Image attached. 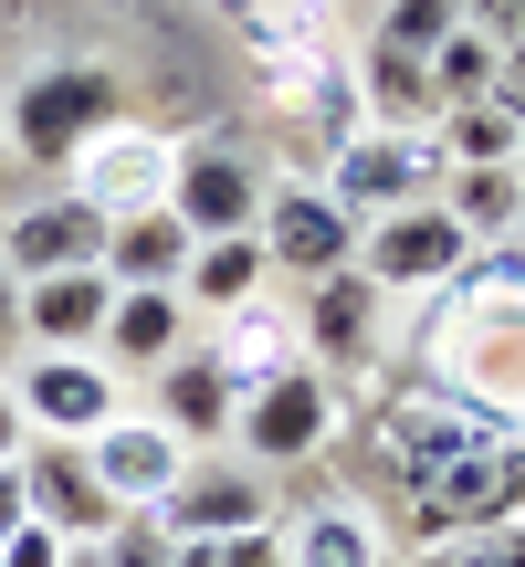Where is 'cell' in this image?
Here are the masks:
<instances>
[{
    "instance_id": "cell-12",
    "label": "cell",
    "mask_w": 525,
    "mask_h": 567,
    "mask_svg": "<svg viewBox=\"0 0 525 567\" xmlns=\"http://www.w3.org/2000/svg\"><path fill=\"white\" fill-rule=\"evenodd\" d=\"M11 410L42 431V442H95L105 421H116V368L84 347V358H32L11 379Z\"/></svg>"
},
{
    "instance_id": "cell-25",
    "label": "cell",
    "mask_w": 525,
    "mask_h": 567,
    "mask_svg": "<svg viewBox=\"0 0 525 567\" xmlns=\"http://www.w3.org/2000/svg\"><path fill=\"white\" fill-rule=\"evenodd\" d=\"M262 284H274V264H262L253 231H231V243H200L179 274V305H200V316H231V305H253Z\"/></svg>"
},
{
    "instance_id": "cell-2",
    "label": "cell",
    "mask_w": 525,
    "mask_h": 567,
    "mask_svg": "<svg viewBox=\"0 0 525 567\" xmlns=\"http://www.w3.org/2000/svg\"><path fill=\"white\" fill-rule=\"evenodd\" d=\"M484 442H515V431H494L484 410H463L442 379H421V368H389L358 400L337 463H347V484H358V505L379 515V505H410L442 463H463V452H484Z\"/></svg>"
},
{
    "instance_id": "cell-14",
    "label": "cell",
    "mask_w": 525,
    "mask_h": 567,
    "mask_svg": "<svg viewBox=\"0 0 525 567\" xmlns=\"http://www.w3.org/2000/svg\"><path fill=\"white\" fill-rule=\"evenodd\" d=\"M11 473H21V515H32V526H53V536H105L116 526V505H105L84 442H42L32 431V442L11 452Z\"/></svg>"
},
{
    "instance_id": "cell-6",
    "label": "cell",
    "mask_w": 525,
    "mask_h": 567,
    "mask_svg": "<svg viewBox=\"0 0 525 567\" xmlns=\"http://www.w3.org/2000/svg\"><path fill=\"white\" fill-rule=\"evenodd\" d=\"M452 158L442 137H389V126H358L347 147H326V200L347 210V221H379V210H410V200H442Z\"/></svg>"
},
{
    "instance_id": "cell-5",
    "label": "cell",
    "mask_w": 525,
    "mask_h": 567,
    "mask_svg": "<svg viewBox=\"0 0 525 567\" xmlns=\"http://www.w3.org/2000/svg\"><path fill=\"white\" fill-rule=\"evenodd\" d=\"M168 179H179V137L116 116L105 137H84L63 158V200H84L95 221H137V210H168Z\"/></svg>"
},
{
    "instance_id": "cell-21",
    "label": "cell",
    "mask_w": 525,
    "mask_h": 567,
    "mask_svg": "<svg viewBox=\"0 0 525 567\" xmlns=\"http://www.w3.org/2000/svg\"><path fill=\"white\" fill-rule=\"evenodd\" d=\"M210 358H222L231 389H262V379H284V368H305V326L284 316L274 295H253V305H231V316H222Z\"/></svg>"
},
{
    "instance_id": "cell-37",
    "label": "cell",
    "mask_w": 525,
    "mask_h": 567,
    "mask_svg": "<svg viewBox=\"0 0 525 567\" xmlns=\"http://www.w3.org/2000/svg\"><path fill=\"white\" fill-rule=\"evenodd\" d=\"M11 337H21V284L0 274V347H11Z\"/></svg>"
},
{
    "instance_id": "cell-18",
    "label": "cell",
    "mask_w": 525,
    "mask_h": 567,
    "mask_svg": "<svg viewBox=\"0 0 525 567\" xmlns=\"http://www.w3.org/2000/svg\"><path fill=\"white\" fill-rule=\"evenodd\" d=\"M189 347V305H179V284H116V305H105V337H95V358L116 368H168Z\"/></svg>"
},
{
    "instance_id": "cell-34",
    "label": "cell",
    "mask_w": 525,
    "mask_h": 567,
    "mask_svg": "<svg viewBox=\"0 0 525 567\" xmlns=\"http://www.w3.org/2000/svg\"><path fill=\"white\" fill-rule=\"evenodd\" d=\"M168 567H222V536H168Z\"/></svg>"
},
{
    "instance_id": "cell-26",
    "label": "cell",
    "mask_w": 525,
    "mask_h": 567,
    "mask_svg": "<svg viewBox=\"0 0 525 567\" xmlns=\"http://www.w3.org/2000/svg\"><path fill=\"white\" fill-rule=\"evenodd\" d=\"M442 210L473 231V243H515V221H525V179H515V168H452V179H442Z\"/></svg>"
},
{
    "instance_id": "cell-17",
    "label": "cell",
    "mask_w": 525,
    "mask_h": 567,
    "mask_svg": "<svg viewBox=\"0 0 525 567\" xmlns=\"http://www.w3.org/2000/svg\"><path fill=\"white\" fill-rule=\"evenodd\" d=\"M168 536H243V526H274V484L253 463H189L179 494L158 505Z\"/></svg>"
},
{
    "instance_id": "cell-7",
    "label": "cell",
    "mask_w": 525,
    "mask_h": 567,
    "mask_svg": "<svg viewBox=\"0 0 525 567\" xmlns=\"http://www.w3.org/2000/svg\"><path fill=\"white\" fill-rule=\"evenodd\" d=\"M473 252H484V243H473V231L452 221L442 200H410V210H379V221H358V274L379 284L389 305H400V295H442V284L463 274Z\"/></svg>"
},
{
    "instance_id": "cell-23",
    "label": "cell",
    "mask_w": 525,
    "mask_h": 567,
    "mask_svg": "<svg viewBox=\"0 0 525 567\" xmlns=\"http://www.w3.org/2000/svg\"><path fill=\"white\" fill-rule=\"evenodd\" d=\"M284 567H389V526L358 505V494L305 505L295 526H284Z\"/></svg>"
},
{
    "instance_id": "cell-30",
    "label": "cell",
    "mask_w": 525,
    "mask_h": 567,
    "mask_svg": "<svg viewBox=\"0 0 525 567\" xmlns=\"http://www.w3.org/2000/svg\"><path fill=\"white\" fill-rule=\"evenodd\" d=\"M95 557L105 567H168V526L158 515H116V526L95 536Z\"/></svg>"
},
{
    "instance_id": "cell-11",
    "label": "cell",
    "mask_w": 525,
    "mask_h": 567,
    "mask_svg": "<svg viewBox=\"0 0 525 567\" xmlns=\"http://www.w3.org/2000/svg\"><path fill=\"white\" fill-rule=\"evenodd\" d=\"M84 463H95V484H105V505L116 515H158L168 494H179V473H189V442L168 421H105L95 442H84Z\"/></svg>"
},
{
    "instance_id": "cell-8",
    "label": "cell",
    "mask_w": 525,
    "mask_h": 567,
    "mask_svg": "<svg viewBox=\"0 0 525 567\" xmlns=\"http://www.w3.org/2000/svg\"><path fill=\"white\" fill-rule=\"evenodd\" d=\"M337 421H347V389L326 379V368H284V379H262L243 389V421H231V442H243V463H316L326 442H337Z\"/></svg>"
},
{
    "instance_id": "cell-3",
    "label": "cell",
    "mask_w": 525,
    "mask_h": 567,
    "mask_svg": "<svg viewBox=\"0 0 525 567\" xmlns=\"http://www.w3.org/2000/svg\"><path fill=\"white\" fill-rule=\"evenodd\" d=\"M243 42H253L262 84H274V105H284V116H305V137L347 147V137L368 126V116H358V74H347V42L326 32L316 11H284V0H274Z\"/></svg>"
},
{
    "instance_id": "cell-38",
    "label": "cell",
    "mask_w": 525,
    "mask_h": 567,
    "mask_svg": "<svg viewBox=\"0 0 525 567\" xmlns=\"http://www.w3.org/2000/svg\"><path fill=\"white\" fill-rule=\"evenodd\" d=\"M210 11H222V21H243V32H253V21L274 11V0H210Z\"/></svg>"
},
{
    "instance_id": "cell-41",
    "label": "cell",
    "mask_w": 525,
    "mask_h": 567,
    "mask_svg": "<svg viewBox=\"0 0 525 567\" xmlns=\"http://www.w3.org/2000/svg\"><path fill=\"white\" fill-rule=\"evenodd\" d=\"M515 243H525V221H515Z\"/></svg>"
},
{
    "instance_id": "cell-13",
    "label": "cell",
    "mask_w": 525,
    "mask_h": 567,
    "mask_svg": "<svg viewBox=\"0 0 525 567\" xmlns=\"http://www.w3.org/2000/svg\"><path fill=\"white\" fill-rule=\"evenodd\" d=\"M262 168L243 158V147H179V179H168V210H179L189 243H231V231L262 221Z\"/></svg>"
},
{
    "instance_id": "cell-10",
    "label": "cell",
    "mask_w": 525,
    "mask_h": 567,
    "mask_svg": "<svg viewBox=\"0 0 525 567\" xmlns=\"http://www.w3.org/2000/svg\"><path fill=\"white\" fill-rule=\"evenodd\" d=\"M253 243H262V264H274V274H295V284H326V274H347V264H358V221H347V210L326 200L316 179H274V189H262Z\"/></svg>"
},
{
    "instance_id": "cell-19",
    "label": "cell",
    "mask_w": 525,
    "mask_h": 567,
    "mask_svg": "<svg viewBox=\"0 0 525 567\" xmlns=\"http://www.w3.org/2000/svg\"><path fill=\"white\" fill-rule=\"evenodd\" d=\"M105 305H116V284L95 264L84 274H42V284H21V337H32L42 358H84V347L105 337Z\"/></svg>"
},
{
    "instance_id": "cell-27",
    "label": "cell",
    "mask_w": 525,
    "mask_h": 567,
    "mask_svg": "<svg viewBox=\"0 0 525 567\" xmlns=\"http://www.w3.org/2000/svg\"><path fill=\"white\" fill-rule=\"evenodd\" d=\"M431 137H442L452 168H515V137H525V126L505 116V105H452Z\"/></svg>"
},
{
    "instance_id": "cell-16",
    "label": "cell",
    "mask_w": 525,
    "mask_h": 567,
    "mask_svg": "<svg viewBox=\"0 0 525 567\" xmlns=\"http://www.w3.org/2000/svg\"><path fill=\"white\" fill-rule=\"evenodd\" d=\"M295 326H305V368H368V358H379V337H389V295L347 264V274H326L316 295H305Z\"/></svg>"
},
{
    "instance_id": "cell-39",
    "label": "cell",
    "mask_w": 525,
    "mask_h": 567,
    "mask_svg": "<svg viewBox=\"0 0 525 567\" xmlns=\"http://www.w3.org/2000/svg\"><path fill=\"white\" fill-rule=\"evenodd\" d=\"M515 179H525V137H515Z\"/></svg>"
},
{
    "instance_id": "cell-35",
    "label": "cell",
    "mask_w": 525,
    "mask_h": 567,
    "mask_svg": "<svg viewBox=\"0 0 525 567\" xmlns=\"http://www.w3.org/2000/svg\"><path fill=\"white\" fill-rule=\"evenodd\" d=\"M505 11H515V0H463V21H473V32H505Z\"/></svg>"
},
{
    "instance_id": "cell-28",
    "label": "cell",
    "mask_w": 525,
    "mask_h": 567,
    "mask_svg": "<svg viewBox=\"0 0 525 567\" xmlns=\"http://www.w3.org/2000/svg\"><path fill=\"white\" fill-rule=\"evenodd\" d=\"M421 74H431V105H442V116H452V105H484V84H494V32H473V21H463Z\"/></svg>"
},
{
    "instance_id": "cell-20",
    "label": "cell",
    "mask_w": 525,
    "mask_h": 567,
    "mask_svg": "<svg viewBox=\"0 0 525 567\" xmlns=\"http://www.w3.org/2000/svg\"><path fill=\"white\" fill-rule=\"evenodd\" d=\"M147 421H168L179 442H231L243 389L222 379V358H210V347H179V358L158 368V410H147Z\"/></svg>"
},
{
    "instance_id": "cell-36",
    "label": "cell",
    "mask_w": 525,
    "mask_h": 567,
    "mask_svg": "<svg viewBox=\"0 0 525 567\" xmlns=\"http://www.w3.org/2000/svg\"><path fill=\"white\" fill-rule=\"evenodd\" d=\"M11 452H21V410H11V389H0V473H11Z\"/></svg>"
},
{
    "instance_id": "cell-33",
    "label": "cell",
    "mask_w": 525,
    "mask_h": 567,
    "mask_svg": "<svg viewBox=\"0 0 525 567\" xmlns=\"http://www.w3.org/2000/svg\"><path fill=\"white\" fill-rule=\"evenodd\" d=\"M222 567H284V526H243V536H222Z\"/></svg>"
},
{
    "instance_id": "cell-9",
    "label": "cell",
    "mask_w": 525,
    "mask_h": 567,
    "mask_svg": "<svg viewBox=\"0 0 525 567\" xmlns=\"http://www.w3.org/2000/svg\"><path fill=\"white\" fill-rule=\"evenodd\" d=\"M515 473H525V442H484L463 452V463H442L421 494L400 505V526L421 536V547H452V536H484L515 515Z\"/></svg>"
},
{
    "instance_id": "cell-4",
    "label": "cell",
    "mask_w": 525,
    "mask_h": 567,
    "mask_svg": "<svg viewBox=\"0 0 525 567\" xmlns=\"http://www.w3.org/2000/svg\"><path fill=\"white\" fill-rule=\"evenodd\" d=\"M116 116H126V84L105 74V63H42V74H21V95H11V158L21 168H63Z\"/></svg>"
},
{
    "instance_id": "cell-15",
    "label": "cell",
    "mask_w": 525,
    "mask_h": 567,
    "mask_svg": "<svg viewBox=\"0 0 525 567\" xmlns=\"http://www.w3.org/2000/svg\"><path fill=\"white\" fill-rule=\"evenodd\" d=\"M84 264H105V221L84 200H21L11 210V231H0V274L11 284H42V274H84Z\"/></svg>"
},
{
    "instance_id": "cell-40",
    "label": "cell",
    "mask_w": 525,
    "mask_h": 567,
    "mask_svg": "<svg viewBox=\"0 0 525 567\" xmlns=\"http://www.w3.org/2000/svg\"><path fill=\"white\" fill-rule=\"evenodd\" d=\"M358 11H368V21H379V0H358Z\"/></svg>"
},
{
    "instance_id": "cell-29",
    "label": "cell",
    "mask_w": 525,
    "mask_h": 567,
    "mask_svg": "<svg viewBox=\"0 0 525 567\" xmlns=\"http://www.w3.org/2000/svg\"><path fill=\"white\" fill-rule=\"evenodd\" d=\"M452 32H463V0H379V32H368V42H389V53L431 63Z\"/></svg>"
},
{
    "instance_id": "cell-24",
    "label": "cell",
    "mask_w": 525,
    "mask_h": 567,
    "mask_svg": "<svg viewBox=\"0 0 525 567\" xmlns=\"http://www.w3.org/2000/svg\"><path fill=\"white\" fill-rule=\"evenodd\" d=\"M189 231H179V210H137V221H105V284H179L189 274Z\"/></svg>"
},
{
    "instance_id": "cell-32",
    "label": "cell",
    "mask_w": 525,
    "mask_h": 567,
    "mask_svg": "<svg viewBox=\"0 0 525 567\" xmlns=\"http://www.w3.org/2000/svg\"><path fill=\"white\" fill-rule=\"evenodd\" d=\"M484 105H505V116L525 126V42H494V84H484Z\"/></svg>"
},
{
    "instance_id": "cell-31",
    "label": "cell",
    "mask_w": 525,
    "mask_h": 567,
    "mask_svg": "<svg viewBox=\"0 0 525 567\" xmlns=\"http://www.w3.org/2000/svg\"><path fill=\"white\" fill-rule=\"evenodd\" d=\"M0 567H63V536H53V526H32V515H21V526L0 536Z\"/></svg>"
},
{
    "instance_id": "cell-22",
    "label": "cell",
    "mask_w": 525,
    "mask_h": 567,
    "mask_svg": "<svg viewBox=\"0 0 525 567\" xmlns=\"http://www.w3.org/2000/svg\"><path fill=\"white\" fill-rule=\"evenodd\" d=\"M347 74H358V116L389 126V137H431L442 126V105H431V74L410 53H389V42H358L347 53Z\"/></svg>"
},
{
    "instance_id": "cell-1",
    "label": "cell",
    "mask_w": 525,
    "mask_h": 567,
    "mask_svg": "<svg viewBox=\"0 0 525 567\" xmlns=\"http://www.w3.org/2000/svg\"><path fill=\"white\" fill-rule=\"evenodd\" d=\"M410 368L525 442V243H484L442 295H421Z\"/></svg>"
}]
</instances>
